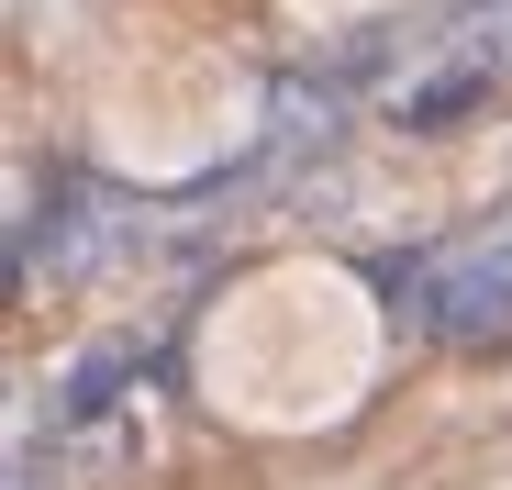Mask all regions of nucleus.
I'll return each mask as SVG.
<instances>
[{
    "label": "nucleus",
    "instance_id": "1",
    "mask_svg": "<svg viewBox=\"0 0 512 490\" xmlns=\"http://www.w3.org/2000/svg\"><path fill=\"white\" fill-rule=\"evenodd\" d=\"M134 234H145V201L78 168V179H56V201H23L12 257H23V279H90V268L123 257Z\"/></svg>",
    "mask_w": 512,
    "mask_h": 490
},
{
    "label": "nucleus",
    "instance_id": "2",
    "mask_svg": "<svg viewBox=\"0 0 512 490\" xmlns=\"http://www.w3.org/2000/svg\"><path fill=\"white\" fill-rule=\"evenodd\" d=\"M479 90H490V67H479V56H457V67H435V78H412L390 112H401L412 134H446V123H468V112H479Z\"/></svg>",
    "mask_w": 512,
    "mask_h": 490
},
{
    "label": "nucleus",
    "instance_id": "3",
    "mask_svg": "<svg viewBox=\"0 0 512 490\" xmlns=\"http://www.w3.org/2000/svg\"><path fill=\"white\" fill-rule=\"evenodd\" d=\"M123 379H134V357H123V346H101L90 368L67 379V401H56V424H90V413H112V401H123Z\"/></svg>",
    "mask_w": 512,
    "mask_h": 490
},
{
    "label": "nucleus",
    "instance_id": "4",
    "mask_svg": "<svg viewBox=\"0 0 512 490\" xmlns=\"http://www.w3.org/2000/svg\"><path fill=\"white\" fill-rule=\"evenodd\" d=\"M457 34L479 67H512V0H457Z\"/></svg>",
    "mask_w": 512,
    "mask_h": 490
}]
</instances>
